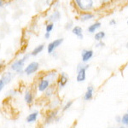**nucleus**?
Returning <instances> with one entry per match:
<instances>
[{
    "label": "nucleus",
    "mask_w": 128,
    "mask_h": 128,
    "mask_svg": "<svg viewBox=\"0 0 128 128\" xmlns=\"http://www.w3.org/2000/svg\"><path fill=\"white\" fill-rule=\"evenodd\" d=\"M31 56L30 53H26L25 54L22 58L16 60L15 62L11 63L10 65V69L14 72V73H16L18 74H24V65L26 63V62L29 59V57Z\"/></svg>",
    "instance_id": "1"
},
{
    "label": "nucleus",
    "mask_w": 128,
    "mask_h": 128,
    "mask_svg": "<svg viewBox=\"0 0 128 128\" xmlns=\"http://www.w3.org/2000/svg\"><path fill=\"white\" fill-rule=\"evenodd\" d=\"M89 68V65H84L80 63L77 67V77L76 80L78 82H84L86 79V70Z\"/></svg>",
    "instance_id": "2"
},
{
    "label": "nucleus",
    "mask_w": 128,
    "mask_h": 128,
    "mask_svg": "<svg viewBox=\"0 0 128 128\" xmlns=\"http://www.w3.org/2000/svg\"><path fill=\"white\" fill-rule=\"evenodd\" d=\"M74 2L82 11H89L93 7V0H74Z\"/></svg>",
    "instance_id": "3"
},
{
    "label": "nucleus",
    "mask_w": 128,
    "mask_h": 128,
    "mask_svg": "<svg viewBox=\"0 0 128 128\" xmlns=\"http://www.w3.org/2000/svg\"><path fill=\"white\" fill-rule=\"evenodd\" d=\"M40 67V65L38 62H35V61L31 62L29 64H28L26 67L24 68V74L28 76L32 75V74L37 73V72L38 71Z\"/></svg>",
    "instance_id": "4"
},
{
    "label": "nucleus",
    "mask_w": 128,
    "mask_h": 128,
    "mask_svg": "<svg viewBox=\"0 0 128 128\" xmlns=\"http://www.w3.org/2000/svg\"><path fill=\"white\" fill-rule=\"evenodd\" d=\"M63 43V38H56V40H53L52 42H50L47 46V52L48 54L51 55L53 52L56 50V49H57L58 47Z\"/></svg>",
    "instance_id": "5"
},
{
    "label": "nucleus",
    "mask_w": 128,
    "mask_h": 128,
    "mask_svg": "<svg viewBox=\"0 0 128 128\" xmlns=\"http://www.w3.org/2000/svg\"><path fill=\"white\" fill-rule=\"evenodd\" d=\"M68 75L66 73H61L59 74L58 76V79L56 80V83H57V86H58L59 89H62L63 87H65V86L68 84Z\"/></svg>",
    "instance_id": "6"
},
{
    "label": "nucleus",
    "mask_w": 128,
    "mask_h": 128,
    "mask_svg": "<svg viewBox=\"0 0 128 128\" xmlns=\"http://www.w3.org/2000/svg\"><path fill=\"white\" fill-rule=\"evenodd\" d=\"M50 83L49 80H47L44 78H42L38 80V84H37V89H38V92H44L45 90L50 86Z\"/></svg>",
    "instance_id": "7"
},
{
    "label": "nucleus",
    "mask_w": 128,
    "mask_h": 128,
    "mask_svg": "<svg viewBox=\"0 0 128 128\" xmlns=\"http://www.w3.org/2000/svg\"><path fill=\"white\" fill-rule=\"evenodd\" d=\"M57 117V110L56 109H52V110L49 111L47 113V114L45 115V119H44V124L45 125H50L52 122L56 121V119Z\"/></svg>",
    "instance_id": "8"
},
{
    "label": "nucleus",
    "mask_w": 128,
    "mask_h": 128,
    "mask_svg": "<svg viewBox=\"0 0 128 128\" xmlns=\"http://www.w3.org/2000/svg\"><path fill=\"white\" fill-rule=\"evenodd\" d=\"M58 73H57L56 70H51V71H49L45 74V75L44 76V79H46L47 80H49L50 83L51 84H55V82L56 81L57 79H58Z\"/></svg>",
    "instance_id": "9"
},
{
    "label": "nucleus",
    "mask_w": 128,
    "mask_h": 128,
    "mask_svg": "<svg viewBox=\"0 0 128 128\" xmlns=\"http://www.w3.org/2000/svg\"><path fill=\"white\" fill-rule=\"evenodd\" d=\"M15 76H16V74L14 73V72H5V73H4L2 74L0 79L3 80L4 83L5 84V86H7V84H9L10 83H11V81L14 80Z\"/></svg>",
    "instance_id": "10"
},
{
    "label": "nucleus",
    "mask_w": 128,
    "mask_h": 128,
    "mask_svg": "<svg viewBox=\"0 0 128 128\" xmlns=\"http://www.w3.org/2000/svg\"><path fill=\"white\" fill-rule=\"evenodd\" d=\"M93 50H83L81 52V59H82V62L86 63L87 62L90 61V59L93 56Z\"/></svg>",
    "instance_id": "11"
},
{
    "label": "nucleus",
    "mask_w": 128,
    "mask_h": 128,
    "mask_svg": "<svg viewBox=\"0 0 128 128\" xmlns=\"http://www.w3.org/2000/svg\"><path fill=\"white\" fill-rule=\"evenodd\" d=\"M24 101L26 104L28 105H31L34 104V93H32V90H26L25 92V94H24Z\"/></svg>",
    "instance_id": "12"
},
{
    "label": "nucleus",
    "mask_w": 128,
    "mask_h": 128,
    "mask_svg": "<svg viewBox=\"0 0 128 128\" xmlns=\"http://www.w3.org/2000/svg\"><path fill=\"white\" fill-rule=\"evenodd\" d=\"M38 115H40V112H38V111H34V112L30 113L29 114L26 116V122L28 124H32V123L36 122L37 120H38Z\"/></svg>",
    "instance_id": "13"
},
{
    "label": "nucleus",
    "mask_w": 128,
    "mask_h": 128,
    "mask_svg": "<svg viewBox=\"0 0 128 128\" xmlns=\"http://www.w3.org/2000/svg\"><path fill=\"white\" fill-rule=\"evenodd\" d=\"M60 19H61V13H60L58 10H55V11L47 18L48 22H51V23H55V22H59Z\"/></svg>",
    "instance_id": "14"
},
{
    "label": "nucleus",
    "mask_w": 128,
    "mask_h": 128,
    "mask_svg": "<svg viewBox=\"0 0 128 128\" xmlns=\"http://www.w3.org/2000/svg\"><path fill=\"white\" fill-rule=\"evenodd\" d=\"M56 87L55 86V84H50V86L44 92V96L45 98H50L51 96H54V95L56 93Z\"/></svg>",
    "instance_id": "15"
},
{
    "label": "nucleus",
    "mask_w": 128,
    "mask_h": 128,
    "mask_svg": "<svg viewBox=\"0 0 128 128\" xmlns=\"http://www.w3.org/2000/svg\"><path fill=\"white\" fill-rule=\"evenodd\" d=\"M72 32H73V34L75 35V36H77L79 40H83V38H84L83 29H82L80 26H74L73 29H72Z\"/></svg>",
    "instance_id": "16"
},
{
    "label": "nucleus",
    "mask_w": 128,
    "mask_h": 128,
    "mask_svg": "<svg viewBox=\"0 0 128 128\" xmlns=\"http://www.w3.org/2000/svg\"><path fill=\"white\" fill-rule=\"evenodd\" d=\"M93 92H94V88L93 86H90L87 87V90H86V92L84 93V101H90L93 98Z\"/></svg>",
    "instance_id": "17"
},
{
    "label": "nucleus",
    "mask_w": 128,
    "mask_h": 128,
    "mask_svg": "<svg viewBox=\"0 0 128 128\" xmlns=\"http://www.w3.org/2000/svg\"><path fill=\"white\" fill-rule=\"evenodd\" d=\"M44 44H38V46H36L34 50H32V52H30L31 56H38L40 53H41L43 50H44Z\"/></svg>",
    "instance_id": "18"
},
{
    "label": "nucleus",
    "mask_w": 128,
    "mask_h": 128,
    "mask_svg": "<svg viewBox=\"0 0 128 128\" xmlns=\"http://www.w3.org/2000/svg\"><path fill=\"white\" fill-rule=\"evenodd\" d=\"M60 99L58 98H55L52 99V100L50 101V102L49 106H50V109H56L57 107L60 106Z\"/></svg>",
    "instance_id": "19"
},
{
    "label": "nucleus",
    "mask_w": 128,
    "mask_h": 128,
    "mask_svg": "<svg viewBox=\"0 0 128 128\" xmlns=\"http://www.w3.org/2000/svg\"><path fill=\"white\" fill-rule=\"evenodd\" d=\"M100 26H101V22H95V23L92 24L90 26H89L87 30L90 34H93V32H96V30H98V28H100Z\"/></svg>",
    "instance_id": "20"
},
{
    "label": "nucleus",
    "mask_w": 128,
    "mask_h": 128,
    "mask_svg": "<svg viewBox=\"0 0 128 128\" xmlns=\"http://www.w3.org/2000/svg\"><path fill=\"white\" fill-rule=\"evenodd\" d=\"M94 17V15L90 12H86V13H82L80 15V20L81 22H86V20H89Z\"/></svg>",
    "instance_id": "21"
},
{
    "label": "nucleus",
    "mask_w": 128,
    "mask_h": 128,
    "mask_svg": "<svg viewBox=\"0 0 128 128\" xmlns=\"http://www.w3.org/2000/svg\"><path fill=\"white\" fill-rule=\"evenodd\" d=\"M105 37V32H102V31H101V32H96V34H95L94 38L95 40H96V41H101Z\"/></svg>",
    "instance_id": "22"
},
{
    "label": "nucleus",
    "mask_w": 128,
    "mask_h": 128,
    "mask_svg": "<svg viewBox=\"0 0 128 128\" xmlns=\"http://www.w3.org/2000/svg\"><path fill=\"white\" fill-rule=\"evenodd\" d=\"M73 104H74V102L72 100H70V101H68V102H67V104L64 105L63 108H62V112H65V111L68 110V109L71 108L72 105H73Z\"/></svg>",
    "instance_id": "23"
},
{
    "label": "nucleus",
    "mask_w": 128,
    "mask_h": 128,
    "mask_svg": "<svg viewBox=\"0 0 128 128\" xmlns=\"http://www.w3.org/2000/svg\"><path fill=\"white\" fill-rule=\"evenodd\" d=\"M53 28H54V23H51V22H50L46 25V26H45V31H46V32H50L51 31L53 30Z\"/></svg>",
    "instance_id": "24"
},
{
    "label": "nucleus",
    "mask_w": 128,
    "mask_h": 128,
    "mask_svg": "<svg viewBox=\"0 0 128 128\" xmlns=\"http://www.w3.org/2000/svg\"><path fill=\"white\" fill-rule=\"evenodd\" d=\"M74 23L72 20H69V22H68L67 23L65 24V26H64V28H65L66 30H70V29H73L74 28Z\"/></svg>",
    "instance_id": "25"
},
{
    "label": "nucleus",
    "mask_w": 128,
    "mask_h": 128,
    "mask_svg": "<svg viewBox=\"0 0 128 128\" xmlns=\"http://www.w3.org/2000/svg\"><path fill=\"white\" fill-rule=\"evenodd\" d=\"M121 123H123L124 125L128 126V113L125 114L121 117Z\"/></svg>",
    "instance_id": "26"
},
{
    "label": "nucleus",
    "mask_w": 128,
    "mask_h": 128,
    "mask_svg": "<svg viewBox=\"0 0 128 128\" xmlns=\"http://www.w3.org/2000/svg\"><path fill=\"white\" fill-rule=\"evenodd\" d=\"M4 86H5V84L4 83L3 80L0 79V92H1L2 90H3V89L4 88Z\"/></svg>",
    "instance_id": "27"
},
{
    "label": "nucleus",
    "mask_w": 128,
    "mask_h": 128,
    "mask_svg": "<svg viewBox=\"0 0 128 128\" xmlns=\"http://www.w3.org/2000/svg\"><path fill=\"white\" fill-rule=\"evenodd\" d=\"M50 38V32H45L44 34V38L45 40H49Z\"/></svg>",
    "instance_id": "28"
},
{
    "label": "nucleus",
    "mask_w": 128,
    "mask_h": 128,
    "mask_svg": "<svg viewBox=\"0 0 128 128\" xmlns=\"http://www.w3.org/2000/svg\"><path fill=\"white\" fill-rule=\"evenodd\" d=\"M115 120L117 121V122H121V117L120 116H116L115 117Z\"/></svg>",
    "instance_id": "29"
},
{
    "label": "nucleus",
    "mask_w": 128,
    "mask_h": 128,
    "mask_svg": "<svg viewBox=\"0 0 128 128\" xmlns=\"http://www.w3.org/2000/svg\"><path fill=\"white\" fill-rule=\"evenodd\" d=\"M116 24V22H115V20H111L110 22H109V25H111V26H114V25Z\"/></svg>",
    "instance_id": "30"
},
{
    "label": "nucleus",
    "mask_w": 128,
    "mask_h": 128,
    "mask_svg": "<svg viewBox=\"0 0 128 128\" xmlns=\"http://www.w3.org/2000/svg\"><path fill=\"white\" fill-rule=\"evenodd\" d=\"M4 0H0V8L4 5Z\"/></svg>",
    "instance_id": "31"
},
{
    "label": "nucleus",
    "mask_w": 128,
    "mask_h": 128,
    "mask_svg": "<svg viewBox=\"0 0 128 128\" xmlns=\"http://www.w3.org/2000/svg\"><path fill=\"white\" fill-rule=\"evenodd\" d=\"M100 45H102V46H104V43H102V42H100L98 44H96V47H99V46H100Z\"/></svg>",
    "instance_id": "32"
},
{
    "label": "nucleus",
    "mask_w": 128,
    "mask_h": 128,
    "mask_svg": "<svg viewBox=\"0 0 128 128\" xmlns=\"http://www.w3.org/2000/svg\"><path fill=\"white\" fill-rule=\"evenodd\" d=\"M3 67H4V62H0V70H1Z\"/></svg>",
    "instance_id": "33"
},
{
    "label": "nucleus",
    "mask_w": 128,
    "mask_h": 128,
    "mask_svg": "<svg viewBox=\"0 0 128 128\" xmlns=\"http://www.w3.org/2000/svg\"><path fill=\"white\" fill-rule=\"evenodd\" d=\"M126 48H128V42L126 43Z\"/></svg>",
    "instance_id": "34"
},
{
    "label": "nucleus",
    "mask_w": 128,
    "mask_h": 128,
    "mask_svg": "<svg viewBox=\"0 0 128 128\" xmlns=\"http://www.w3.org/2000/svg\"><path fill=\"white\" fill-rule=\"evenodd\" d=\"M127 25H128V20H127Z\"/></svg>",
    "instance_id": "35"
},
{
    "label": "nucleus",
    "mask_w": 128,
    "mask_h": 128,
    "mask_svg": "<svg viewBox=\"0 0 128 128\" xmlns=\"http://www.w3.org/2000/svg\"><path fill=\"white\" fill-rule=\"evenodd\" d=\"M109 128H113V127H109Z\"/></svg>",
    "instance_id": "36"
}]
</instances>
